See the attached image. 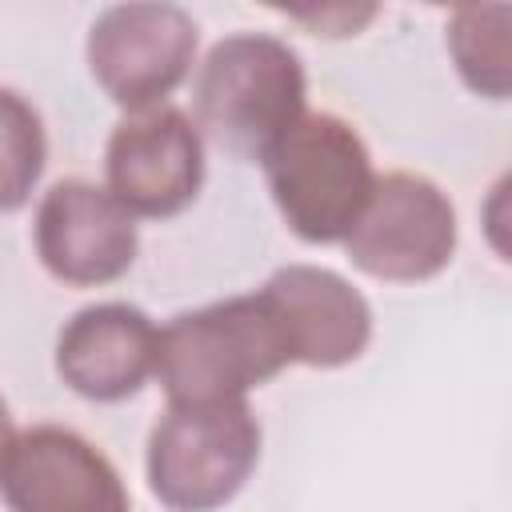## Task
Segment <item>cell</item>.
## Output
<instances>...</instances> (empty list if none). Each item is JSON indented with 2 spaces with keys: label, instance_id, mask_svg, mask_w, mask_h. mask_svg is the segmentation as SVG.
Returning a JSON list of instances; mask_svg holds the SVG:
<instances>
[{
  "label": "cell",
  "instance_id": "cell-1",
  "mask_svg": "<svg viewBox=\"0 0 512 512\" xmlns=\"http://www.w3.org/2000/svg\"><path fill=\"white\" fill-rule=\"evenodd\" d=\"M288 364H296L292 344L264 292L180 312L160 328L156 344V376L168 404L244 400L248 388L268 384Z\"/></svg>",
  "mask_w": 512,
  "mask_h": 512
},
{
  "label": "cell",
  "instance_id": "cell-2",
  "mask_svg": "<svg viewBox=\"0 0 512 512\" xmlns=\"http://www.w3.org/2000/svg\"><path fill=\"white\" fill-rule=\"evenodd\" d=\"M304 96V64L284 40L236 32L200 64L196 120L220 148L264 160V152L304 116Z\"/></svg>",
  "mask_w": 512,
  "mask_h": 512
},
{
  "label": "cell",
  "instance_id": "cell-3",
  "mask_svg": "<svg viewBox=\"0 0 512 512\" xmlns=\"http://www.w3.org/2000/svg\"><path fill=\"white\" fill-rule=\"evenodd\" d=\"M260 164L284 224L308 244L344 240L376 184L360 132L332 112H304Z\"/></svg>",
  "mask_w": 512,
  "mask_h": 512
},
{
  "label": "cell",
  "instance_id": "cell-4",
  "mask_svg": "<svg viewBox=\"0 0 512 512\" xmlns=\"http://www.w3.org/2000/svg\"><path fill=\"white\" fill-rule=\"evenodd\" d=\"M260 460V424L244 400L168 404L148 436V488L172 512L224 508Z\"/></svg>",
  "mask_w": 512,
  "mask_h": 512
},
{
  "label": "cell",
  "instance_id": "cell-5",
  "mask_svg": "<svg viewBox=\"0 0 512 512\" xmlns=\"http://www.w3.org/2000/svg\"><path fill=\"white\" fill-rule=\"evenodd\" d=\"M348 260L396 284H416L448 268L456 252V208L452 200L416 172L376 176L356 224L344 236Z\"/></svg>",
  "mask_w": 512,
  "mask_h": 512
},
{
  "label": "cell",
  "instance_id": "cell-6",
  "mask_svg": "<svg viewBox=\"0 0 512 512\" xmlns=\"http://www.w3.org/2000/svg\"><path fill=\"white\" fill-rule=\"evenodd\" d=\"M196 24L176 4H116L88 32V68L112 104L136 112L160 108L188 76Z\"/></svg>",
  "mask_w": 512,
  "mask_h": 512
},
{
  "label": "cell",
  "instance_id": "cell-7",
  "mask_svg": "<svg viewBox=\"0 0 512 512\" xmlns=\"http://www.w3.org/2000/svg\"><path fill=\"white\" fill-rule=\"evenodd\" d=\"M108 192L132 216H176L204 184V144L180 108L136 112L116 124L104 152Z\"/></svg>",
  "mask_w": 512,
  "mask_h": 512
},
{
  "label": "cell",
  "instance_id": "cell-8",
  "mask_svg": "<svg viewBox=\"0 0 512 512\" xmlns=\"http://www.w3.org/2000/svg\"><path fill=\"white\" fill-rule=\"evenodd\" d=\"M0 492L8 512H132L112 460L60 424L16 432L0 464Z\"/></svg>",
  "mask_w": 512,
  "mask_h": 512
},
{
  "label": "cell",
  "instance_id": "cell-9",
  "mask_svg": "<svg viewBox=\"0 0 512 512\" xmlns=\"http://www.w3.org/2000/svg\"><path fill=\"white\" fill-rule=\"evenodd\" d=\"M136 216L88 180H60L36 208L40 264L76 288L120 280L136 260Z\"/></svg>",
  "mask_w": 512,
  "mask_h": 512
},
{
  "label": "cell",
  "instance_id": "cell-10",
  "mask_svg": "<svg viewBox=\"0 0 512 512\" xmlns=\"http://www.w3.org/2000/svg\"><path fill=\"white\" fill-rule=\"evenodd\" d=\"M156 324L132 304L80 308L56 340V372L84 400H128L156 372Z\"/></svg>",
  "mask_w": 512,
  "mask_h": 512
},
{
  "label": "cell",
  "instance_id": "cell-11",
  "mask_svg": "<svg viewBox=\"0 0 512 512\" xmlns=\"http://www.w3.org/2000/svg\"><path fill=\"white\" fill-rule=\"evenodd\" d=\"M260 292L276 308L296 364L340 368L368 348L372 312L344 276L316 264H288Z\"/></svg>",
  "mask_w": 512,
  "mask_h": 512
},
{
  "label": "cell",
  "instance_id": "cell-12",
  "mask_svg": "<svg viewBox=\"0 0 512 512\" xmlns=\"http://www.w3.org/2000/svg\"><path fill=\"white\" fill-rule=\"evenodd\" d=\"M508 8L492 4V8H460L452 16V32H448V48L456 56L460 76L468 80V88L504 100L508 96Z\"/></svg>",
  "mask_w": 512,
  "mask_h": 512
},
{
  "label": "cell",
  "instance_id": "cell-13",
  "mask_svg": "<svg viewBox=\"0 0 512 512\" xmlns=\"http://www.w3.org/2000/svg\"><path fill=\"white\" fill-rule=\"evenodd\" d=\"M48 140L40 112L12 88H0V212L28 204L44 172Z\"/></svg>",
  "mask_w": 512,
  "mask_h": 512
},
{
  "label": "cell",
  "instance_id": "cell-14",
  "mask_svg": "<svg viewBox=\"0 0 512 512\" xmlns=\"http://www.w3.org/2000/svg\"><path fill=\"white\" fill-rule=\"evenodd\" d=\"M12 440H16V428H12L8 404H4V396H0V464H4V456H8V448H12Z\"/></svg>",
  "mask_w": 512,
  "mask_h": 512
}]
</instances>
